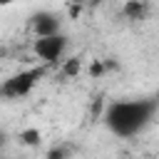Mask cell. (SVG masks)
Segmentation results:
<instances>
[{"label":"cell","instance_id":"6da1fadb","mask_svg":"<svg viewBox=\"0 0 159 159\" xmlns=\"http://www.w3.org/2000/svg\"><path fill=\"white\" fill-rule=\"evenodd\" d=\"M154 112H157L154 99H117L104 109L102 122L114 137L132 139L149 127Z\"/></svg>","mask_w":159,"mask_h":159},{"label":"cell","instance_id":"5b68a950","mask_svg":"<svg viewBox=\"0 0 159 159\" xmlns=\"http://www.w3.org/2000/svg\"><path fill=\"white\" fill-rule=\"evenodd\" d=\"M144 10H147L144 2H127V5H124V15H129L132 20H139V17L144 15Z\"/></svg>","mask_w":159,"mask_h":159},{"label":"cell","instance_id":"277c9868","mask_svg":"<svg viewBox=\"0 0 159 159\" xmlns=\"http://www.w3.org/2000/svg\"><path fill=\"white\" fill-rule=\"evenodd\" d=\"M32 27H35V35H37V37H50V35H57V32H60V22H57V17L50 15V12L37 15V17L32 20Z\"/></svg>","mask_w":159,"mask_h":159},{"label":"cell","instance_id":"7a4b0ae2","mask_svg":"<svg viewBox=\"0 0 159 159\" xmlns=\"http://www.w3.org/2000/svg\"><path fill=\"white\" fill-rule=\"evenodd\" d=\"M40 77H42V67L15 72V75H10L0 84V97H5V99H22V97H27L32 92V87L37 84Z\"/></svg>","mask_w":159,"mask_h":159},{"label":"cell","instance_id":"3957f363","mask_svg":"<svg viewBox=\"0 0 159 159\" xmlns=\"http://www.w3.org/2000/svg\"><path fill=\"white\" fill-rule=\"evenodd\" d=\"M65 47H67V37H65L62 32L50 35V37H37L35 45H32L35 55H37L42 62H57V60L62 57Z\"/></svg>","mask_w":159,"mask_h":159}]
</instances>
